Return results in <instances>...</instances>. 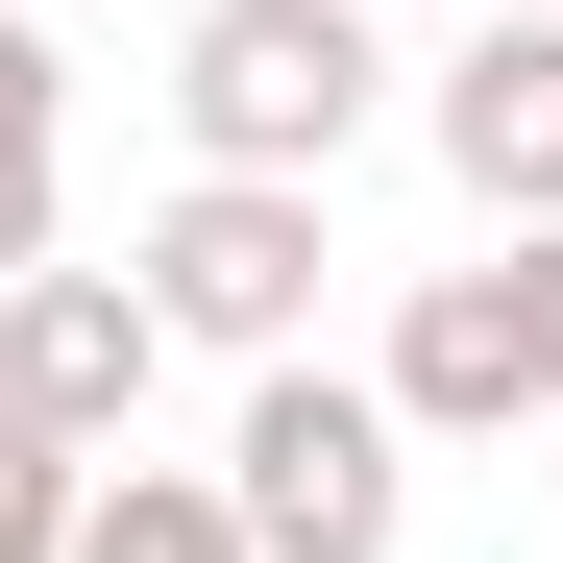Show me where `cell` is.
<instances>
[{
    "label": "cell",
    "instance_id": "5",
    "mask_svg": "<svg viewBox=\"0 0 563 563\" xmlns=\"http://www.w3.org/2000/svg\"><path fill=\"white\" fill-rule=\"evenodd\" d=\"M417 123H441V172H465V221H563V25L539 0H490V25H465L441 74H417Z\"/></svg>",
    "mask_w": 563,
    "mask_h": 563
},
{
    "label": "cell",
    "instance_id": "9",
    "mask_svg": "<svg viewBox=\"0 0 563 563\" xmlns=\"http://www.w3.org/2000/svg\"><path fill=\"white\" fill-rule=\"evenodd\" d=\"M74 490H99V465H74V441H25V417H0V563H49V539H74Z\"/></svg>",
    "mask_w": 563,
    "mask_h": 563
},
{
    "label": "cell",
    "instance_id": "2",
    "mask_svg": "<svg viewBox=\"0 0 563 563\" xmlns=\"http://www.w3.org/2000/svg\"><path fill=\"white\" fill-rule=\"evenodd\" d=\"M221 515H245V563H393L417 539V441H393V393L367 367H245V417H221Z\"/></svg>",
    "mask_w": 563,
    "mask_h": 563
},
{
    "label": "cell",
    "instance_id": "6",
    "mask_svg": "<svg viewBox=\"0 0 563 563\" xmlns=\"http://www.w3.org/2000/svg\"><path fill=\"white\" fill-rule=\"evenodd\" d=\"M367 393H393V441H515V417H539L515 269H417V295H393V367H367Z\"/></svg>",
    "mask_w": 563,
    "mask_h": 563
},
{
    "label": "cell",
    "instance_id": "8",
    "mask_svg": "<svg viewBox=\"0 0 563 563\" xmlns=\"http://www.w3.org/2000/svg\"><path fill=\"white\" fill-rule=\"evenodd\" d=\"M49 172H74V49L0 0V269H49Z\"/></svg>",
    "mask_w": 563,
    "mask_h": 563
},
{
    "label": "cell",
    "instance_id": "7",
    "mask_svg": "<svg viewBox=\"0 0 563 563\" xmlns=\"http://www.w3.org/2000/svg\"><path fill=\"white\" fill-rule=\"evenodd\" d=\"M49 563H245V515H221V465H147V441H123L99 490H74Z\"/></svg>",
    "mask_w": 563,
    "mask_h": 563
},
{
    "label": "cell",
    "instance_id": "11",
    "mask_svg": "<svg viewBox=\"0 0 563 563\" xmlns=\"http://www.w3.org/2000/svg\"><path fill=\"white\" fill-rule=\"evenodd\" d=\"M539 25H563V0H539Z\"/></svg>",
    "mask_w": 563,
    "mask_h": 563
},
{
    "label": "cell",
    "instance_id": "4",
    "mask_svg": "<svg viewBox=\"0 0 563 563\" xmlns=\"http://www.w3.org/2000/svg\"><path fill=\"white\" fill-rule=\"evenodd\" d=\"M147 367H172V319L123 295V269H0V417H25V441L123 465L147 441Z\"/></svg>",
    "mask_w": 563,
    "mask_h": 563
},
{
    "label": "cell",
    "instance_id": "3",
    "mask_svg": "<svg viewBox=\"0 0 563 563\" xmlns=\"http://www.w3.org/2000/svg\"><path fill=\"white\" fill-rule=\"evenodd\" d=\"M319 197H295V172H172V221L123 245V295L172 319V343H221V367H295L319 343Z\"/></svg>",
    "mask_w": 563,
    "mask_h": 563
},
{
    "label": "cell",
    "instance_id": "10",
    "mask_svg": "<svg viewBox=\"0 0 563 563\" xmlns=\"http://www.w3.org/2000/svg\"><path fill=\"white\" fill-rule=\"evenodd\" d=\"M490 269H515V343H539V417H563V221H515Z\"/></svg>",
    "mask_w": 563,
    "mask_h": 563
},
{
    "label": "cell",
    "instance_id": "1",
    "mask_svg": "<svg viewBox=\"0 0 563 563\" xmlns=\"http://www.w3.org/2000/svg\"><path fill=\"white\" fill-rule=\"evenodd\" d=\"M172 123H197V172H319L393 123V49H367V0H197L172 25Z\"/></svg>",
    "mask_w": 563,
    "mask_h": 563
}]
</instances>
